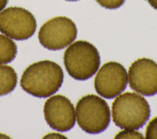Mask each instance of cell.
<instances>
[{
	"label": "cell",
	"instance_id": "6da1fadb",
	"mask_svg": "<svg viewBox=\"0 0 157 139\" xmlns=\"http://www.w3.org/2000/svg\"><path fill=\"white\" fill-rule=\"evenodd\" d=\"M63 78V71L59 65L53 61L44 60L26 67L21 75L20 86L29 94L45 98L58 91Z\"/></svg>",
	"mask_w": 157,
	"mask_h": 139
},
{
	"label": "cell",
	"instance_id": "7a4b0ae2",
	"mask_svg": "<svg viewBox=\"0 0 157 139\" xmlns=\"http://www.w3.org/2000/svg\"><path fill=\"white\" fill-rule=\"evenodd\" d=\"M112 119L116 126L124 129L142 127L150 116V105L139 94L126 92L119 95L112 105Z\"/></svg>",
	"mask_w": 157,
	"mask_h": 139
},
{
	"label": "cell",
	"instance_id": "3957f363",
	"mask_svg": "<svg viewBox=\"0 0 157 139\" xmlns=\"http://www.w3.org/2000/svg\"><path fill=\"white\" fill-rule=\"evenodd\" d=\"M64 64L69 75L77 80H85L98 70L101 63L99 51L91 43L77 40L64 53Z\"/></svg>",
	"mask_w": 157,
	"mask_h": 139
},
{
	"label": "cell",
	"instance_id": "277c9868",
	"mask_svg": "<svg viewBox=\"0 0 157 139\" xmlns=\"http://www.w3.org/2000/svg\"><path fill=\"white\" fill-rule=\"evenodd\" d=\"M75 111L78 125L89 133L103 132L110 121V111L107 103L94 94H88L80 99Z\"/></svg>",
	"mask_w": 157,
	"mask_h": 139
},
{
	"label": "cell",
	"instance_id": "5b68a950",
	"mask_svg": "<svg viewBox=\"0 0 157 139\" xmlns=\"http://www.w3.org/2000/svg\"><path fill=\"white\" fill-rule=\"evenodd\" d=\"M77 28L74 22L64 16L52 18L40 27L38 38L40 43L50 50L66 47L77 37Z\"/></svg>",
	"mask_w": 157,
	"mask_h": 139
},
{
	"label": "cell",
	"instance_id": "8992f818",
	"mask_svg": "<svg viewBox=\"0 0 157 139\" xmlns=\"http://www.w3.org/2000/svg\"><path fill=\"white\" fill-rule=\"evenodd\" d=\"M36 27L34 16L24 8L10 7L0 12V31L11 39L26 40L34 34Z\"/></svg>",
	"mask_w": 157,
	"mask_h": 139
},
{
	"label": "cell",
	"instance_id": "52a82bcc",
	"mask_svg": "<svg viewBox=\"0 0 157 139\" xmlns=\"http://www.w3.org/2000/svg\"><path fill=\"white\" fill-rule=\"evenodd\" d=\"M128 75L119 62H108L102 66L94 78V88L98 94L106 99L120 95L126 88Z\"/></svg>",
	"mask_w": 157,
	"mask_h": 139
},
{
	"label": "cell",
	"instance_id": "ba28073f",
	"mask_svg": "<svg viewBox=\"0 0 157 139\" xmlns=\"http://www.w3.org/2000/svg\"><path fill=\"white\" fill-rule=\"evenodd\" d=\"M44 118L48 126L59 132L71 129L75 123V109L64 96L56 94L49 97L44 106Z\"/></svg>",
	"mask_w": 157,
	"mask_h": 139
},
{
	"label": "cell",
	"instance_id": "9c48e42d",
	"mask_svg": "<svg viewBox=\"0 0 157 139\" xmlns=\"http://www.w3.org/2000/svg\"><path fill=\"white\" fill-rule=\"evenodd\" d=\"M129 86L145 96L157 93V63L149 58H139L129 68Z\"/></svg>",
	"mask_w": 157,
	"mask_h": 139
},
{
	"label": "cell",
	"instance_id": "30bf717a",
	"mask_svg": "<svg viewBox=\"0 0 157 139\" xmlns=\"http://www.w3.org/2000/svg\"><path fill=\"white\" fill-rule=\"evenodd\" d=\"M17 74L13 67L0 64V96L11 92L16 87Z\"/></svg>",
	"mask_w": 157,
	"mask_h": 139
},
{
	"label": "cell",
	"instance_id": "8fae6325",
	"mask_svg": "<svg viewBox=\"0 0 157 139\" xmlns=\"http://www.w3.org/2000/svg\"><path fill=\"white\" fill-rule=\"evenodd\" d=\"M17 47L8 36L0 34V64L12 61L17 54Z\"/></svg>",
	"mask_w": 157,
	"mask_h": 139
},
{
	"label": "cell",
	"instance_id": "7c38bea8",
	"mask_svg": "<svg viewBox=\"0 0 157 139\" xmlns=\"http://www.w3.org/2000/svg\"><path fill=\"white\" fill-rule=\"evenodd\" d=\"M145 138L147 139H157V116L153 118L148 124Z\"/></svg>",
	"mask_w": 157,
	"mask_h": 139
},
{
	"label": "cell",
	"instance_id": "4fadbf2b",
	"mask_svg": "<svg viewBox=\"0 0 157 139\" xmlns=\"http://www.w3.org/2000/svg\"><path fill=\"white\" fill-rule=\"evenodd\" d=\"M115 138H144L143 135L134 129H125L118 132Z\"/></svg>",
	"mask_w": 157,
	"mask_h": 139
},
{
	"label": "cell",
	"instance_id": "5bb4252c",
	"mask_svg": "<svg viewBox=\"0 0 157 139\" xmlns=\"http://www.w3.org/2000/svg\"><path fill=\"white\" fill-rule=\"evenodd\" d=\"M102 7L107 9H115L121 6L125 0H96Z\"/></svg>",
	"mask_w": 157,
	"mask_h": 139
},
{
	"label": "cell",
	"instance_id": "9a60e30c",
	"mask_svg": "<svg viewBox=\"0 0 157 139\" xmlns=\"http://www.w3.org/2000/svg\"><path fill=\"white\" fill-rule=\"evenodd\" d=\"M63 135H60L58 133H50L47 135H46L44 138H64Z\"/></svg>",
	"mask_w": 157,
	"mask_h": 139
},
{
	"label": "cell",
	"instance_id": "2e32d148",
	"mask_svg": "<svg viewBox=\"0 0 157 139\" xmlns=\"http://www.w3.org/2000/svg\"><path fill=\"white\" fill-rule=\"evenodd\" d=\"M9 0H0V12H1L6 6Z\"/></svg>",
	"mask_w": 157,
	"mask_h": 139
},
{
	"label": "cell",
	"instance_id": "e0dca14e",
	"mask_svg": "<svg viewBox=\"0 0 157 139\" xmlns=\"http://www.w3.org/2000/svg\"><path fill=\"white\" fill-rule=\"evenodd\" d=\"M150 5L155 9L157 10V0H147Z\"/></svg>",
	"mask_w": 157,
	"mask_h": 139
},
{
	"label": "cell",
	"instance_id": "ac0fdd59",
	"mask_svg": "<svg viewBox=\"0 0 157 139\" xmlns=\"http://www.w3.org/2000/svg\"><path fill=\"white\" fill-rule=\"evenodd\" d=\"M0 138H9V137H7V135H6L5 134L0 133Z\"/></svg>",
	"mask_w": 157,
	"mask_h": 139
},
{
	"label": "cell",
	"instance_id": "d6986e66",
	"mask_svg": "<svg viewBox=\"0 0 157 139\" xmlns=\"http://www.w3.org/2000/svg\"><path fill=\"white\" fill-rule=\"evenodd\" d=\"M66 1H77V0H66Z\"/></svg>",
	"mask_w": 157,
	"mask_h": 139
}]
</instances>
